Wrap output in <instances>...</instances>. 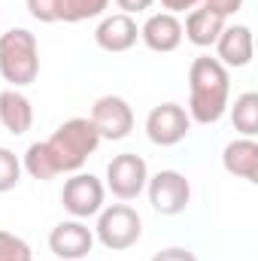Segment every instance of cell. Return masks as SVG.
Instances as JSON below:
<instances>
[{
	"instance_id": "1",
	"label": "cell",
	"mask_w": 258,
	"mask_h": 261,
	"mask_svg": "<svg viewBox=\"0 0 258 261\" xmlns=\"http://www.w3.org/2000/svg\"><path fill=\"white\" fill-rule=\"evenodd\" d=\"M231 107V73L210 55H197L189 67V119L216 125Z\"/></svg>"
},
{
	"instance_id": "2",
	"label": "cell",
	"mask_w": 258,
	"mask_h": 261,
	"mask_svg": "<svg viewBox=\"0 0 258 261\" xmlns=\"http://www.w3.org/2000/svg\"><path fill=\"white\" fill-rule=\"evenodd\" d=\"M43 143H46L49 158H52V164H55V170H58V176H61V173H76V170H82V164L88 161V155L97 152L100 134L94 130L91 119L76 116V119L61 122V125L55 128V134H52L49 140H43Z\"/></svg>"
},
{
	"instance_id": "3",
	"label": "cell",
	"mask_w": 258,
	"mask_h": 261,
	"mask_svg": "<svg viewBox=\"0 0 258 261\" xmlns=\"http://www.w3.org/2000/svg\"><path fill=\"white\" fill-rule=\"evenodd\" d=\"M0 76L9 88H28L40 76V43L28 28L0 34Z\"/></svg>"
},
{
	"instance_id": "4",
	"label": "cell",
	"mask_w": 258,
	"mask_h": 261,
	"mask_svg": "<svg viewBox=\"0 0 258 261\" xmlns=\"http://www.w3.org/2000/svg\"><path fill=\"white\" fill-rule=\"evenodd\" d=\"M143 237V219L131 203H110L97 213L94 240L110 252H125Z\"/></svg>"
},
{
	"instance_id": "5",
	"label": "cell",
	"mask_w": 258,
	"mask_h": 261,
	"mask_svg": "<svg viewBox=\"0 0 258 261\" xmlns=\"http://www.w3.org/2000/svg\"><path fill=\"white\" fill-rule=\"evenodd\" d=\"M146 195L155 213L161 216H179L192 203V182L179 170H158L146 182Z\"/></svg>"
},
{
	"instance_id": "6",
	"label": "cell",
	"mask_w": 258,
	"mask_h": 261,
	"mask_svg": "<svg viewBox=\"0 0 258 261\" xmlns=\"http://www.w3.org/2000/svg\"><path fill=\"white\" fill-rule=\"evenodd\" d=\"M107 186L94 176V173H82L76 170L70 179L64 182V192H61V203L73 219H91L97 216L107 203Z\"/></svg>"
},
{
	"instance_id": "7",
	"label": "cell",
	"mask_w": 258,
	"mask_h": 261,
	"mask_svg": "<svg viewBox=\"0 0 258 261\" xmlns=\"http://www.w3.org/2000/svg\"><path fill=\"white\" fill-rule=\"evenodd\" d=\"M146 182H149V167L137 152H122L107 164V189L125 203L143 195Z\"/></svg>"
},
{
	"instance_id": "8",
	"label": "cell",
	"mask_w": 258,
	"mask_h": 261,
	"mask_svg": "<svg viewBox=\"0 0 258 261\" xmlns=\"http://www.w3.org/2000/svg\"><path fill=\"white\" fill-rule=\"evenodd\" d=\"M192 130V119L186 113V107L167 100V103H158L149 116H146V137L155 143V146H176L189 137Z\"/></svg>"
},
{
	"instance_id": "9",
	"label": "cell",
	"mask_w": 258,
	"mask_h": 261,
	"mask_svg": "<svg viewBox=\"0 0 258 261\" xmlns=\"http://www.w3.org/2000/svg\"><path fill=\"white\" fill-rule=\"evenodd\" d=\"M91 125L100 134V140H125L131 130H134V110L125 97L119 94H104L94 100L91 107Z\"/></svg>"
},
{
	"instance_id": "10",
	"label": "cell",
	"mask_w": 258,
	"mask_h": 261,
	"mask_svg": "<svg viewBox=\"0 0 258 261\" xmlns=\"http://www.w3.org/2000/svg\"><path fill=\"white\" fill-rule=\"evenodd\" d=\"M49 249L61 261H85L94 249V231L82 219H64L49 234Z\"/></svg>"
},
{
	"instance_id": "11",
	"label": "cell",
	"mask_w": 258,
	"mask_h": 261,
	"mask_svg": "<svg viewBox=\"0 0 258 261\" xmlns=\"http://www.w3.org/2000/svg\"><path fill=\"white\" fill-rule=\"evenodd\" d=\"M255 43H252V28L249 24H225V31L216 40V61L225 70H240L252 64Z\"/></svg>"
},
{
	"instance_id": "12",
	"label": "cell",
	"mask_w": 258,
	"mask_h": 261,
	"mask_svg": "<svg viewBox=\"0 0 258 261\" xmlns=\"http://www.w3.org/2000/svg\"><path fill=\"white\" fill-rule=\"evenodd\" d=\"M140 40V28L134 21V15H125V12H113V15H104L97 31H94V43L97 49L110 52V55H122L137 46Z\"/></svg>"
},
{
	"instance_id": "13",
	"label": "cell",
	"mask_w": 258,
	"mask_h": 261,
	"mask_svg": "<svg viewBox=\"0 0 258 261\" xmlns=\"http://www.w3.org/2000/svg\"><path fill=\"white\" fill-rule=\"evenodd\" d=\"M140 40L146 43V49L152 52H176L183 46V21L179 15H170V12H152L143 28H140Z\"/></svg>"
},
{
	"instance_id": "14",
	"label": "cell",
	"mask_w": 258,
	"mask_h": 261,
	"mask_svg": "<svg viewBox=\"0 0 258 261\" xmlns=\"http://www.w3.org/2000/svg\"><path fill=\"white\" fill-rule=\"evenodd\" d=\"M222 167L225 173L246 179V182H258V143L255 137H237L222 149Z\"/></svg>"
},
{
	"instance_id": "15",
	"label": "cell",
	"mask_w": 258,
	"mask_h": 261,
	"mask_svg": "<svg viewBox=\"0 0 258 261\" xmlns=\"http://www.w3.org/2000/svg\"><path fill=\"white\" fill-rule=\"evenodd\" d=\"M225 24H228V18H222L219 12H213L207 6H194L192 12H186L183 37L197 49H210V46H216V40L225 31Z\"/></svg>"
},
{
	"instance_id": "16",
	"label": "cell",
	"mask_w": 258,
	"mask_h": 261,
	"mask_svg": "<svg viewBox=\"0 0 258 261\" xmlns=\"http://www.w3.org/2000/svg\"><path fill=\"white\" fill-rule=\"evenodd\" d=\"M0 125L9 130L12 137L28 134L34 125V103L21 88H3L0 91Z\"/></svg>"
},
{
	"instance_id": "17",
	"label": "cell",
	"mask_w": 258,
	"mask_h": 261,
	"mask_svg": "<svg viewBox=\"0 0 258 261\" xmlns=\"http://www.w3.org/2000/svg\"><path fill=\"white\" fill-rule=\"evenodd\" d=\"M231 122H234V130L240 137H255L258 134V94L255 91H243L240 97H234Z\"/></svg>"
},
{
	"instance_id": "18",
	"label": "cell",
	"mask_w": 258,
	"mask_h": 261,
	"mask_svg": "<svg viewBox=\"0 0 258 261\" xmlns=\"http://www.w3.org/2000/svg\"><path fill=\"white\" fill-rule=\"evenodd\" d=\"M21 170H24L28 176H34V179H40V182H49V179L58 176V170H55V164H52L49 149H46L43 140L28 146V152H24V158H21Z\"/></svg>"
},
{
	"instance_id": "19",
	"label": "cell",
	"mask_w": 258,
	"mask_h": 261,
	"mask_svg": "<svg viewBox=\"0 0 258 261\" xmlns=\"http://www.w3.org/2000/svg\"><path fill=\"white\" fill-rule=\"evenodd\" d=\"M110 9V0H61V21L79 24L88 18H100Z\"/></svg>"
},
{
	"instance_id": "20",
	"label": "cell",
	"mask_w": 258,
	"mask_h": 261,
	"mask_svg": "<svg viewBox=\"0 0 258 261\" xmlns=\"http://www.w3.org/2000/svg\"><path fill=\"white\" fill-rule=\"evenodd\" d=\"M18 182H21V158L12 149L0 146V195L12 192Z\"/></svg>"
},
{
	"instance_id": "21",
	"label": "cell",
	"mask_w": 258,
	"mask_h": 261,
	"mask_svg": "<svg viewBox=\"0 0 258 261\" xmlns=\"http://www.w3.org/2000/svg\"><path fill=\"white\" fill-rule=\"evenodd\" d=\"M0 261H34L31 243L12 231H0Z\"/></svg>"
},
{
	"instance_id": "22",
	"label": "cell",
	"mask_w": 258,
	"mask_h": 261,
	"mask_svg": "<svg viewBox=\"0 0 258 261\" xmlns=\"http://www.w3.org/2000/svg\"><path fill=\"white\" fill-rule=\"evenodd\" d=\"M24 3L34 21H43V24L61 21V0H24Z\"/></svg>"
},
{
	"instance_id": "23",
	"label": "cell",
	"mask_w": 258,
	"mask_h": 261,
	"mask_svg": "<svg viewBox=\"0 0 258 261\" xmlns=\"http://www.w3.org/2000/svg\"><path fill=\"white\" fill-rule=\"evenodd\" d=\"M200 6L219 12L222 18H231V15H237L243 9V0H200Z\"/></svg>"
},
{
	"instance_id": "24",
	"label": "cell",
	"mask_w": 258,
	"mask_h": 261,
	"mask_svg": "<svg viewBox=\"0 0 258 261\" xmlns=\"http://www.w3.org/2000/svg\"><path fill=\"white\" fill-rule=\"evenodd\" d=\"M152 261H197V255L192 249H186V246H167V249L155 252Z\"/></svg>"
},
{
	"instance_id": "25",
	"label": "cell",
	"mask_w": 258,
	"mask_h": 261,
	"mask_svg": "<svg viewBox=\"0 0 258 261\" xmlns=\"http://www.w3.org/2000/svg\"><path fill=\"white\" fill-rule=\"evenodd\" d=\"M194 6H200V0H161V9H164V12H170V15L192 12Z\"/></svg>"
},
{
	"instance_id": "26",
	"label": "cell",
	"mask_w": 258,
	"mask_h": 261,
	"mask_svg": "<svg viewBox=\"0 0 258 261\" xmlns=\"http://www.w3.org/2000/svg\"><path fill=\"white\" fill-rule=\"evenodd\" d=\"M152 3H155V0H116L119 12H125V15H137V12H146V9H149Z\"/></svg>"
}]
</instances>
